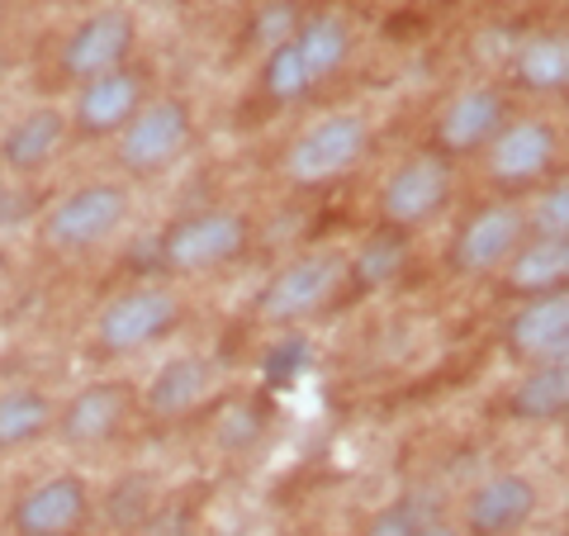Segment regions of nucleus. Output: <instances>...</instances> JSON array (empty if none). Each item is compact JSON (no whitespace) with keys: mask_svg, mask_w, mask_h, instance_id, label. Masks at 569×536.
<instances>
[{"mask_svg":"<svg viewBox=\"0 0 569 536\" xmlns=\"http://www.w3.org/2000/svg\"><path fill=\"white\" fill-rule=\"evenodd\" d=\"M522 214L531 238H569V186H546L541 195H531V205H522Z\"/></svg>","mask_w":569,"mask_h":536,"instance_id":"27","label":"nucleus"},{"mask_svg":"<svg viewBox=\"0 0 569 536\" xmlns=\"http://www.w3.org/2000/svg\"><path fill=\"white\" fill-rule=\"evenodd\" d=\"M503 347L522 366L569 361V295L556 290V295L522 299L503 328Z\"/></svg>","mask_w":569,"mask_h":536,"instance_id":"16","label":"nucleus"},{"mask_svg":"<svg viewBox=\"0 0 569 536\" xmlns=\"http://www.w3.org/2000/svg\"><path fill=\"white\" fill-rule=\"evenodd\" d=\"M133 214V195L123 181H81L67 195H58L39 214V247L52 257H81L110 242Z\"/></svg>","mask_w":569,"mask_h":536,"instance_id":"1","label":"nucleus"},{"mask_svg":"<svg viewBox=\"0 0 569 536\" xmlns=\"http://www.w3.org/2000/svg\"><path fill=\"white\" fill-rule=\"evenodd\" d=\"M503 123H508V96L498 91V86H489V81L460 86L432 119V152H441L447 162L475 157L489 148Z\"/></svg>","mask_w":569,"mask_h":536,"instance_id":"12","label":"nucleus"},{"mask_svg":"<svg viewBox=\"0 0 569 536\" xmlns=\"http://www.w3.org/2000/svg\"><path fill=\"white\" fill-rule=\"evenodd\" d=\"M370 142H376V129L361 110H332L295 133V142L280 157V176L290 186H328L351 167H361Z\"/></svg>","mask_w":569,"mask_h":536,"instance_id":"4","label":"nucleus"},{"mask_svg":"<svg viewBox=\"0 0 569 536\" xmlns=\"http://www.w3.org/2000/svg\"><path fill=\"white\" fill-rule=\"evenodd\" d=\"M408 257H413V234H399V228H380L370 234L356 252L347 257V285L356 295H376L385 285H395L408 271Z\"/></svg>","mask_w":569,"mask_h":536,"instance_id":"23","label":"nucleus"},{"mask_svg":"<svg viewBox=\"0 0 569 536\" xmlns=\"http://www.w3.org/2000/svg\"><path fill=\"white\" fill-rule=\"evenodd\" d=\"M418 536H466V532L451 527V523H422V527H418Z\"/></svg>","mask_w":569,"mask_h":536,"instance_id":"30","label":"nucleus"},{"mask_svg":"<svg viewBox=\"0 0 569 536\" xmlns=\"http://www.w3.org/2000/svg\"><path fill=\"white\" fill-rule=\"evenodd\" d=\"M522 238H527L522 200H489L456 228L447 247V266L456 276H489L512 257V247Z\"/></svg>","mask_w":569,"mask_h":536,"instance_id":"11","label":"nucleus"},{"mask_svg":"<svg viewBox=\"0 0 569 536\" xmlns=\"http://www.w3.org/2000/svg\"><path fill=\"white\" fill-rule=\"evenodd\" d=\"M133 536H190V508L186 504H157Z\"/></svg>","mask_w":569,"mask_h":536,"instance_id":"29","label":"nucleus"},{"mask_svg":"<svg viewBox=\"0 0 569 536\" xmlns=\"http://www.w3.org/2000/svg\"><path fill=\"white\" fill-rule=\"evenodd\" d=\"M181 324H186L181 290H171V285H133V290H119L96 314L91 351H100V356H138L142 347L171 337Z\"/></svg>","mask_w":569,"mask_h":536,"instance_id":"5","label":"nucleus"},{"mask_svg":"<svg viewBox=\"0 0 569 536\" xmlns=\"http://www.w3.org/2000/svg\"><path fill=\"white\" fill-rule=\"evenodd\" d=\"M261 91H266V100H271V105H299V100L313 96V81H309L305 62H299V52L290 48V33H284L280 43L266 48V58H261Z\"/></svg>","mask_w":569,"mask_h":536,"instance_id":"25","label":"nucleus"},{"mask_svg":"<svg viewBox=\"0 0 569 536\" xmlns=\"http://www.w3.org/2000/svg\"><path fill=\"white\" fill-rule=\"evenodd\" d=\"M252 247V219L242 209H194L157 238V266L167 276H209Z\"/></svg>","mask_w":569,"mask_h":536,"instance_id":"2","label":"nucleus"},{"mask_svg":"<svg viewBox=\"0 0 569 536\" xmlns=\"http://www.w3.org/2000/svg\"><path fill=\"white\" fill-rule=\"evenodd\" d=\"M422 523H432V517H427V504L418 494H403V498H389L385 508L370 513L361 536H418Z\"/></svg>","mask_w":569,"mask_h":536,"instance_id":"28","label":"nucleus"},{"mask_svg":"<svg viewBox=\"0 0 569 536\" xmlns=\"http://www.w3.org/2000/svg\"><path fill=\"white\" fill-rule=\"evenodd\" d=\"M541 508L537 479L522 470H498L466 494L460 508V532L466 536H518Z\"/></svg>","mask_w":569,"mask_h":536,"instance_id":"14","label":"nucleus"},{"mask_svg":"<svg viewBox=\"0 0 569 536\" xmlns=\"http://www.w3.org/2000/svg\"><path fill=\"white\" fill-rule=\"evenodd\" d=\"M58 423V399L43 385H10L0 389V451H24L43 441Z\"/></svg>","mask_w":569,"mask_h":536,"instance_id":"22","label":"nucleus"},{"mask_svg":"<svg viewBox=\"0 0 569 536\" xmlns=\"http://www.w3.org/2000/svg\"><path fill=\"white\" fill-rule=\"evenodd\" d=\"M104 6H129V0H104Z\"/></svg>","mask_w":569,"mask_h":536,"instance_id":"31","label":"nucleus"},{"mask_svg":"<svg viewBox=\"0 0 569 536\" xmlns=\"http://www.w3.org/2000/svg\"><path fill=\"white\" fill-rule=\"evenodd\" d=\"M290 48L299 52V62H305L313 91H318V86L332 81L337 71L351 62V52H356V29H351L347 14H337V10H313V14H305V20L290 29Z\"/></svg>","mask_w":569,"mask_h":536,"instance_id":"20","label":"nucleus"},{"mask_svg":"<svg viewBox=\"0 0 569 536\" xmlns=\"http://www.w3.org/2000/svg\"><path fill=\"white\" fill-rule=\"evenodd\" d=\"M569 414V361L527 366L508 389V418L527 427H556Z\"/></svg>","mask_w":569,"mask_h":536,"instance_id":"21","label":"nucleus"},{"mask_svg":"<svg viewBox=\"0 0 569 536\" xmlns=\"http://www.w3.org/2000/svg\"><path fill=\"white\" fill-rule=\"evenodd\" d=\"M91 508H96L91 479L77 470H58L14 498L10 532L14 536H77L81 523L91 517Z\"/></svg>","mask_w":569,"mask_h":536,"instance_id":"13","label":"nucleus"},{"mask_svg":"<svg viewBox=\"0 0 569 536\" xmlns=\"http://www.w3.org/2000/svg\"><path fill=\"white\" fill-rule=\"evenodd\" d=\"M569 280V238H522L512 247V257L498 266V285L512 299H537L556 295Z\"/></svg>","mask_w":569,"mask_h":536,"instance_id":"19","label":"nucleus"},{"mask_svg":"<svg viewBox=\"0 0 569 536\" xmlns=\"http://www.w3.org/2000/svg\"><path fill=\"white\" fill-rule=\"evenodd\" d=\"M560 148L565 142H560L556 119L522 115V119H508L503 129L493 133V142L485 148V167L503 190H522V186H537L556 171Z\"/></svg>","mask_w":569,"mask_h":536,"instance_id":"9","label":"nucleus"},{"mask_svg":"<svg viewBox=\"0 0 569 536\" xmlns=\"http://www.w3.org/2000/svg\"><path fill=\"white\" fill-rule=\"evenodd\" d=\"M71 123L62 105H33V110L14 115L0 133V167L10 176H39L58 162V152L67 148Z\"/></svg>","mask_w":569,"mask_h":536,"instance_id":"18","label":"nucleus"},{"mask_svg":"<svg viewBox=\"0 0 569 536\" xmlns=\"http://www.w3.org/2000/svg\"><path fill=\"white\" fill-rule=\"evenodd\" d=\"M133 414H138L133 380H119V375H110V380L81 385L67 404H58V423H52V433H58L62 446L91 451V446L114 441L123 427H129Z\"/></svg>","mask_w":569,"mask_h":536,"instance_id":"10","label":"nucleus"},{"mask_svg":"<svg viewBox=\"0 0 569 536\" xmlns=\"http://www.w3.org/2000/svg\"><path fill=\"white\" fill-rule=\"evenodd\" d=\"M194 142V110L181 96H148L142 110L123 123L114 138V162L133 181H152V176L171 171Z\"/></svg>","mask_w":569,"mask_h":536,"instance_id":"3","label":"nucleus"},{"mask_svg":"<svg viewBox=\"0 0 569 536\" xmlns=\"http://www.w3.org/2000/svg\"><path fill=\"white\" fill-rule=\"evenodd\" d=\"M133 48H138V20L129 6H100L91 14H81L71 33L58 48V71L81 86V81H96L104 71H119L133 62Z\"/></svg>","mask_w":569,"mask_h":536,"instance_id":"8","label":"nucleus"},{"mask_svg":"<svg viewBox=\"0 0 569 536\" xmlns=\"http://www.w3.org/2000/svg\"><path fill=\"white\" fill-rule=\"evenodd\" d=\"M142 100H148V77L138 67H119V71H104L96 81H81L77 86V100L67 110L71 133L81 138H119L123 123H129Z\"/></svg>","mask_w":569,"mask_h":536,"instance_id":"15","label":"nucleus"},{"mask_svg":"<svg viewBox=\"0 0 569 536\" xmlns=\"http://www.w3.org/2000/svg\"><path fill=\"white\" fill-rule=\"evenodd\" d=\"M456 190V171L441 152L422 148V152H408L403 162L395 167L380 181V224L385 228H399V234H413L427 219H437L447 209Z\"/></svg>","mask_w":569,"mask_h":536,"instance_id":"7","label":"nucleus"},{"mask_svg":"<svg viewBox=\"0 0 569 536\" xmlns=\"http://www.w3.org/2000/svg\"><path fill=\"white\" fill-rule=\"evenodd\" d=\"M213 385H219V366H213L209 356L176 351L148 375V385L138 389V408L148 418H162V423L186 418L213 395Z\"/></svg>","mask_w":569,"mask_h":536,"instance_id":"17","label":"nucleus"},{"mask_svg":"<svg viewBox=\"0 0 569 536\" xmlns=\"http://www.w3.org/2000/svg\"><path fill=\"white\" fill-rule=\"evenodd\" d=\"M347 285V257L342 252H305L284 261L280 271L261 285L257 295V318L271 328H290L305 318L323 314L328 304L342 295Z\"/></svg>","mask_w":569,"mask_h":536,"instance_id":"6","label":"nucleus"},{"mask_svg":"<svg viewBox=\"0 0 569 536\" xmlns=\"http://www.w3.org/2000/svg\"><path fill=\"white\" fill-rule=\"evenodd\" d=\"M157 508V485H152V475H123L119 485L104 494V517L114 523V532H138L142 527V517H148Z\"/></svg>","mask_w":569,"mask_h":536,"instance_id":"26","label":"nucleus"},{"mask_svg":"<svg viewBox=\"0 0 569 536\" xmlns=\"http://www.w3.org/2000/svg\"><path fill=\"white\" fill-rule=\"evenodd\" d=\"M512 81L531 96H565L569 86V43L565 33H527V39L512 48Z\"/></svg>","mask_w":569,"mask_h":536,"instance_id":"24","label":"nucleus"}]
</instances>
